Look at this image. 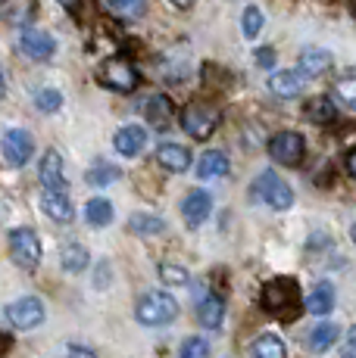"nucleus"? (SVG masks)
<instances>
[{
    "mask_svg": "<svg viewBox=\"0 0 356 358\" xmlns=\"http://www.w3.org/2000/svg\"><path fill=\"white\" fill-rule=\"evenodd\" d=\"M259 306L263 312L275 315L282 321H294L300 315V290L294 278H272L263 284V293H259Z\"/></svg>",
    "mask_w": 356,
    "mask_h": 358,
    "instance_id": "nucleus-1",
    "label": "nucleus"
},
{
    "mask_svg": "<svg viewBox=\"0 0 356 358\" xmlns=\"http://www.w3.org/2000/svg\"><path fill=\"white\" fill-rule=\"evenodd\" d=\"M135 318L147 327H163V324H172L178 318V302L169 293L153 290V293H144L135 306Z\"/></svg>",
    "mask_w": 356,
    "mask_h": 358,
    "instance_id": "nucleus-2",
    "label": "nucleus"
},
{
    "mask_svg": "<svg viewBox=\"0 0 356 358\" xmlns=\"http://www.w3.org/2000/svg\"><path fill=\"white\" fill-rule=\"evenodd\" d=\"M97 81L107 87V91L132 94L135 87H138L141 75H138V69L128 63L125 57H113V59H107V63L97 69Z\"/></svg>",
    "mask_w": 356,
    "mask_h": 358,
    "instance_id": "nucleus-3",
    "label": "nucleus"
},
{
    "mask_svg": "<svg viewBox=\"0 0 356 358\" xmlns=\"http://www.w3.org/2000/svg\"><path fill=\"white\" fill-rule=\"evenodd\" d=\"M10 256L19 268L35 271L41 265V240L32 228H13L10 231Z\"/></svg>",
    "mask_w": 356,
    "mask_h": 358,
    "instance_id": "nucleus-4",
    "label": "nucleus"
},
{
    "mask_svg": "<svg viewBox=\"0 0 356 358\" xmlns=\"http://www.w3.org/2000/svg\"><path fill=\"white\" fill-rule=\"evenodd\" d=\"M182 128L188 131V137H194V141H207L219 128V109L207 106V103H191L182 113Z\"/></svg>",
    "mask_w": 356,
    "mask_h": 358,
    "instance_id": "nucleus-5",
    "label": "nucleus"
},
{
    "mask_svg": "<svg viewBox=\"0 0 356 358\" xmlns=\"http://www.w3.org/2000/svg\"><path fill=\"white\" fill-rule=\"evenodd\" d=\"M253 190H256V196L263 199L269 209H275V212H285V209H291L294 206V194H291V187L282 181V178L275 175L272 169H266L263 175L256 178V184H253Z\"/></svg>",
    "mask_w": 356,
    "mask_h": 358,
    "instance_id": "nucleus-6",
    "label": "nucleus"
},
{
    "mask_svg": "<svg viewBox=\"0 0 356 358\" xmlns=\"http://www.w3.org/2000/svg\"><path fill=\"white\" fill-rule=\"evenodd\" d=\"M303 153H306V143H303V134H297V131H278L269 141V156L278 165H287V169L303 162Z\"/></svg>",
    "mask_w": 356,
    "mask_h": 358,
    "instance_id": "nucleus-7",
    "label": "nucleus"
},
{
    "mask_svg": "<svg viewBox=\"0 0 356 358\" xmlns=\"http://www.w3.org/2000/svg\"><path fill=\"white\" fill-rule=\"evenodd\" d=\"M4 315L16 330H32L44 321V302H41L38 296H22V299L10 302V306L4 308Z\"/></svg>",
    "mask_w": 356,
    "mask_h": 358,
    "instance_id": "nucleus-8",
    "label": "nucleus"
},
{
    "mask_svg": "<svg viewBox=\"0 0 356 358\" xmlns=\"http://www.w3.org/2000/svg\"><path fill=\"white\" fill-rule=\"evenodd\" d=\"M0 143H4V159L10 162L13 169L25 165L32 159V153H35V141H32V134L22 131V128H10Z\"/></svg>",
    "mask_w": 356,
    "mask_h": 358,
    "instance_id": "nucleus-9",
    "label": "nucleus"
},
{
    "mask_svg": "<svg viewBox=\"0 0 356 358\" xmlns=\"http://www.w3.org/2000/svg\"><path fill=\"white\" fill-rule=\"evenodd\" d=\"M19 50H22L29 59H35V63H47V59L57 53V41H53V34H47V31L25 29L22 38H19Z\"/></svg>",
    "mask_w": 356,
    "mask_h": 358,
    "instance_id": "nucleus-10",
    "label": "nucleus"
},
{
    "mask_svg": "<svg viewBox=\"0 0 356 358\" xmlns=\"http://www.w3.org/2000/svg\"><path fill=\"white\" fill-rule=\"evenodd\" d=\"M210 212H213V194H210V190H191V194L184 196L182 215H184L188 228H200L210 218Z\"/></svg>",
    "mask_w": 356,
    "mask_h": 358,
    "instance_id": "nucleus-11",
    "label": "nucleus"
},
{
    "mask_svg": "<svg viewBox=\"0 0 356 358\" xmlns=\"http://www.w3.org/2000/svg\"><path fill=\"white\" fill-rule=\"evenodd\" d=\"M38 16V0H4L0 3V19L13 29H29Z\"/></svg>",
    "mask_w": 356,
    "mask_h": 358,
    "instance_id": "nucleus-12",
    "label": "nucleus"
},
{
    "mask_svg": "<svg viewBox=\"0 0 356 358\" xmlns=\"http://www.w3.org/2000/svg\"><path fill=\"white\" fill-rule=\"evenodd\" d=\"M38 178L44 184V190H69L66 187V175H63V156L57 150H47L41 156V165H38Z\"/></svg>",
    "mask_w": 356,
    "mask_h": 358,
    "instance_id": "nucleus-13",
    "label": "nucleus"
},
{
    "mask_svg": "<svg viewBox=\"0 0 356 358\" xmlns=\"http://www.w3.org/2000/svg\"><path fill=\"white\" fill-rule=\"evenodd\" d=\"M191 162H194V156H191V150L182 147V143H160V147H156V165L172 171V175L188 171Z\"/></svg>",
    "mask_w": 356,
    "mask_h": 358,
    "instance_id": "nucleus-14",
    "label": "nucleus"
},
{
    "mask_svg": "<svg viewBox=\"0 0 356 358\" xmlns=\"http://www.w3.org/2000/svg\"><path fill=\"white\" fill-rule=\"evenodd\" d=\"M306 81H310V75H303L300 69H287V72H275L269 78V91L275 94V97H282V100H291V97H297L300 91L306 87Z\"/></svg>",
    "mask_w": 356,
    "mask_h": 358,
    "instance_id": "nucleus-15",
    "label": "nucleus"
},
{
    "mask_svg": "<svg viewBox=\"0 0 356 358\" xmlns=\"http://www.w3.org/2000/svg\"><path fill=\"white\" fill-rule=\"evenodd\" d=\"M113 147H116V153L119 156H141L144 153V147H147V131H144L141 125H125V128H119L116 131V137H113Z\"/></svg>",
    "mask_w": 356,
    "mask_h": 358,
    "instance_id": "nucleus-16",
    "label": "nucleus"
},
{
    "mask_svg": "<svg viewBox=\"0 0 356 358\" xmlns=\"http://www.w3.org/2000/svg\"><path fill=\"white\" fill-rule=\"evenodd\" d=\"M41 209H44V215H50L53 222H63V224H69L75 218V209H72L69 196H66V190H44V194H41Z\"/></svg>",
    "mask_w": 356,
    "mask_h": 358,
    "instance_id": "nucleus-17",
    "label": "nucleus"
},
{
    "mask_svg": "<svg viewBox=\"0 0 356 358\" xmlns=\"http://www.w3.org/2000/svg\"><path fill=\"white\" fill-rule=\"evenodd\" d=\"M144 119H147L153 128L166 131L169 125H172V100H169L166 94H153V97H147V103H144Z\"/></svg>",
    "mask_w": 356,
    "mask_h": 358,
    "instance_id": "nucleus-18",
    "label": "nucleus"
},
{
    "mask_svg": "<svg viewBox=\"0 0 356 358\" xmlns=\"http://www.w3.org/2000/svg\"><path fill=\"white\" fill-rule=\"evenodd\" d=\"M228 156L222 153V150H207V153L197 159V178H203V181H213V178H225L228 175Z\"/></svg>",
    "mask_w": 356,
    "mask_h": 358,
    "instance_id": "nucleus-19",
    "label": "nucleus"
},
{
    "mask_svg": "<svg viewBox=\"0 0 356 358\" xmlns=\"http://www.w3.org/2000/svg\"><path fill=\"white\" fill-rule=\"evenodd\" d=\"M331 66H334V57L328 50H322V47H310V50L300 53V72L310 75V78L325 75Z\"/></svg>",
    "mask_w": 356,
    "mask_h": 358,
    "instance_id": "nucleus-20",
    "label": "nucleus"
},
{
    "mask_svg": "<svg viewBox=\"0 0 356 358\" xmlns=\"http://www.w3.org/2000/svg\"><path fill=\"white\" fill-rule=\"evenodd\" d=\"M341 340V330L338 324H319V327H313L310 330V336H306V349H310L313 355H322V352H328V349L334 346V343Z\"/></svg>",
    "mask_w": 356,
    "mask_h": 358,
    "instance_id": "nucleus-21",
    "label": "nucleus"
},
{
    "mask_svg": "<svg viewBox=\"0 0 356 358\" xmlns=\"http://www.w3.org/2000/svg\"><path fill=\"white\" fill-rule=\"evenodd\" d=\"M306 308H310V315H331L334 308V287L328 284V280H319L316 287L310 290V296H306Z\"/></svg>",
    "mask_w": 356,
    "mask_h": 358,
    "instance_id": "nucleus-22",
    "label": "nucleus"
},
{
    "mask_svg": "<svg viewBox=\"0 0 356 358\" xmlns=\"http://www.w3.org/2000/svg\"><path fill=\"white\" fill-rule=\"evenodd\" d=\"M197 321L207 330H219L225 321V302L219 296H207V299L197 306Z\"/></svg>",
    "mask_w": 356,
    "mask_h": 358,
    "instance_id": "nucleus-23",
    "label": "nucleus"
},
{
    "mask_svg": "<svg viewBox=\"0 0 356 358\" xmlns=\"http://www.w3.org/2000/svg\"><path fill=\"white\" fill-rule=\"evenodd\" d=\"M60 265H63V271L69 274H81L88 265H91V256H88V250L81 243H66L63 250H60Z\"/></svg>",
    "mask_w": 356,
    "mask_h": 358,
    "instance_id": "nucleus-24",
    "label": "nucleus"
},
{
    "mask_svg": "<svg viewBox=\"0 0 356 358\" xmlns=\"http://www.w3.org/2000/svg\"><path fill=\"white\" fill-rule=\"evenodd\" d=\"M306 119L316 122V125H331L334 119H338V106H334L331 97H313L310 103H306Z\"/></svg>",
    "mask_w": 356,
    "mask_h": 358,
    "instance_id": "nucleus-25",
    "label": "nucleus"
},
{
    "mask_svg": "<svg viewBox=\"0 0 356 358\" xmlns=\"http://www.w3.org/2000/svg\"><path fill=\"white\" fill-rule=\"evenodd\" d=\"M253 358H287V349L282 343V336L275 334H263L253 340V349H250Z\"/></svg>",
    "mask_w": 356,
    "mask_h": 358,
    "instance_id": "nucleus-26",
    "label": "nucleus"
},
{
    "mask_svg": "<svg viewBox=\"0 0 356 358\" xmlns=\"http://www.w3.org/2000/svg\"><path fill=\"white\" fill-rule=\"evenodd\" d=\"M128 231L138 234V237H153V234L166 231V222L160 215H150V212H138V215L128 218Z\"/></svg>",
    "mask_w": 356,
    "mask_h": 358,
    "instance_id": "nucleus-27",
    "label": "nucleus"
},
{
    "mask_svg": "<svg viewBox=\"0 0 356 358\" xmlns=\"http://www.w3.org/2000/svg\"><path fill=\"white\" fill-rule=\"evenodd\" d=\"M85 218H88V224H94V228H107V224L113 222V203L104 199V196L88 199L85 203Z\"/></svg>",
    "mask_w": 356,
    "mask_h": 358,
    "instance_id": "nucleus-28",
    "label": "nucleus"
},
{
    "mask_svg": "<svg viewBox=\"0 0 356 358\" xmlns=\"http://www.w3.org/2000/svg\"><path fill=\"white\" fill-rule=\"evenodd\" d=\"M156 271H160V278H163V284H166V287H184L191 280L188 278V268L175 265V262H163Z\"/></svg>",
    "mask_w": 356,
    "mask_h": 358,
    "instance_id": "nucleus-29",
    "label": "nucleus"
},
{
    "mask_svg": "<svg viewBox=\"0 0 356 358\" xmlns=\"http://www.w3.org/2000/svg\"><path fill=\"white\" fill-rule=\"evenodd\" d=\"M119 175L122 171L116 169V165H94L91 171H88V184H91V187H107V184H113V181H119Z\"/></svg>",
    "mask_w": 356,
    "mask_h": 358,
    "instance_id": "nucleus-30",
    "label": "nucleus"
},
{
    "mask_svg": "<svg viewBox=\"0 0 356 358\" xmlns=\"http://www.w3.org/2000/svg\"><path fill=\"white\" fill-rule=\"evenodd\" d=\"M334 97H338L341 106L356 113V78H341L338 85H334Z\"/></svg>",
    "mask_w": 356,
    "mask_h": 358,
    "instance_id": "nucleus-31",
    "label": "nucleus"
},
{
    "mask_svg": "<svg viewBox=\"0 0 356 358\" xmlns=\"http://www.w3.org/2000/svg\"><path fill=\"white\" fill-rule=\"evenodd\" d=\"M241 29H244V38H256L259 31H263V10H256V6H247L241 16Z\"/></svg>",
    "mask_w": 356,
    "mask_h": 358,
    "instance_id": "nucleus-32",
    "label": "nucleus"
},
{
    "mask_svg": "<svg viewBox=\"0 0 356 358\" xmlns=\"http://www.w3.org/2000/svg\"><path fill=\"white\" fill-rule=\"evenodd\" d=\"M35 106L41 109V113H57L60 106H63V94L60 91H53V87H44V91H38L35 94Z\"/></svg>",
    "mask_w": 356,
    "mask_h": 358,
    "instance_id": "nucleus-33",
    "label": "nucleus"
},
{
    "mask_svg": "<svg viewBox=\"0 0 356 358\" xmlns=\"http://www.w3.org/2000/svg\"><path fill=\"white\" fill-rule=\"evenodd\" d=\"M182 358H210V343L203 336H188L182 343Z\"/></svg>",
    "mask_w": 356,
    "mask_h": 358,
    "instance_id": "nucleus-34",
    "label": "nucleus"
},
{
    "mask_svg": "<svg viewBox=\"0 0 356 358\" xmlns=\"http://www.w3.org/2000/svg\"><path fill=\"white\" fill-rule=\"evenodd\" d=\"M109 10L125 13V16H138L144 10V0H109Z\"/></svg>",
    "mask_w": 356,
    "mask_h": 358,
    "instance_id": "nucleus-35",
    "label": "nucleus"
},
{
    "mask_svg": "<svg viewBox=\"0 0 356 358\" xmlns=\"http://www.w3.org/2000/svg\"><path fill=\"white\" fill-rule=\"evenodd\" d=\"M66 358H97V352L81 346V343H69V346H66Z\"/></svg>",
    "mask_w": 356,
    "mask_h": 358,
    "instance_id": "nucleus-36",
    "label": "nucleus"
},
{
    "mask_svg": "<svg viewBox=\"0 0 356 358\" xmlns=\"http://www.w3.org/2000/svg\"><path fill=\"white\" fill-rule=\"evenodd\" d=\"M344 358H356V324L347 330V340H344V349H341Z\"/></svg>",
    "mask_w": 356,
    "mask_h": 358,
    "instance_id": "nucleus-37",
    "label": "nucleus"
},
{
    "mask_svg": "<svg viewBox=\"0 0 356 358\" xmlns=\"http://www.w3.org/2000/svg\"><path fill=\"white\" fill-rule=\"evenodd\" d=\"M107 280H109V262H100L97 278H94V287H97V290H107Z\"/></svg>",
    "mask_w": 356,
    "mask_h": 358,
    "instance_id": "nucleus-38",
    "label": "nucleus"
},
{
    "mask_svg": "<svg viewBox=\"0 0 356 358\" xmlns=\"http://www.w3.org/2000/svg\"><path fill=\"white\" fill-rule=\"evenodd\" d=\"M256 63L263 69H269L272 63H275V50L272 47H263V50H256Z\"/></svg>",
    "mask_w": 356,
    "mask_h": 358,
    "instance_id": "nucleus-39",
    "label": "nucleus"
},
{
    "mask_svg": "<svg viewBox=\"0 0 356 358\" xmlns=\"http://www.w3.org/2000/svg\"><path fill=\"white\" fill-rule=\"evenodd\" d=\"M344 165H347V175H350V178H353V181H356V147L350 150V153H347V159H344Z\"/></svg>",
    "mask_w": 356,
    "mask_h": 358,
    "instance_id": "nucleus-40",
    "label": "nucleus"
},
{
    "mask_svg": "<svg viewBox=\"0 0 356 358\" xmlns=\"http://www.w3.org/2000/svg\"><path fill=\"white\" fill-rule=\"evenodd\" d=\"M10 346H13V340H10V336H6V334H0V355H6V352H10Z\"/></svg>",
    "mask_w": 356,
    "mask_h": 358,
    "instance_id": "nucleus-41",
    "label": "nucleus"
},
{
    "mask_svg": "<svg viewBox=\"0 0 356 358\" xmlns=\"http://www.w3.org/2000/svg\"><path fill=\"white\" fill-rule=\"evenodd\" d=\"M6 97V78H4V69H0V100Z\"/></svg>",
    "mask_w": 356,
    "mask_h": 358,
    "instance_id": "nucleus-42",
    "label": "nucleus"
},
{
    "mask_svg": "<svg viewBox=\"0 0 356 358\" xmlns=\"http://www.w3.org/2000/svg\"><path fill=\"white\" fill-rule=\"evenodd\" d=\"M191 3H194V0H172V6H178V10H188Z\"/></svg>",
    "mask_w": 356,
    "mask_h": 358,
    "instance_id": "nucleus-43",
    "label": "nucleus"
},
{
    "mask_svg": "<svg viewBox=\"0 0 356 358\" xmlns=\"http://www.w3.org/2000/svg\"><path fill=\"white\" fill-rule=\"evenodd\" d=\"M60 3H63V6H69V10H75V6H78L81 0H60Z\"/></svg>",
    "mask_w": 356,
    "mask_h": 358,
    "instance_id": "nucleus-44",
    "label": "nucleus"
},
{
    "mask_svg": "<svg viewBox=\"0 0 356 358\" xmlns=\"http://www.w3.org/2000/svg\"><path fill=\"white\" fill-rule=\"evenodd\" d=\"M350 240H353V243H356V224H353V228H350Z\"/></svg>",
    "mask_w": 356,
    "mask_h": 358,
    "instance_id": "nucleus-45",
    "label": "nucleus"
}]
</instances>
